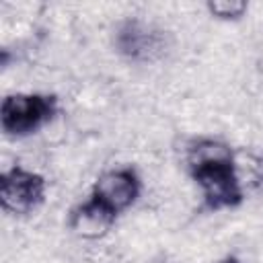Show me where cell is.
<instances>
[{
    "mask_svg": "<svg viewBox=\"0 0 263 263\" xmlns=\"http://www.w3.org/2000/svg\"><path fill=\"white\" fill-rule=\"evenodd\" d=\"M185 162L189 177L201 191L203 210H232L245 201L236 156L228 142L208 136L195 138L187 144Z\"/></svg>",
    "mask_w": 263,
    "mask_h": 263,
    "instance_id": "6da1fadb",
    "label": "cell"
},
{
    "mask_svg": "<svg viewBox=\"0 0 263 263\" xmlns=\"http://www.w3.org/2000/svg\"><path fill=\"white\" fill-rule=\"evenodd\" d=\"M60 113V99L51 92H12L0 105V125L8 138H27L51 123Z\"/></svg>",
    "mask_w": 263,
    "mask_h": 263,
    "instance_id": "7a4b0ae2",
    "label": "cell"
},
{
    "mask_svg": "<svg viewBox=\"0 0 263 263\" xmlns=\"http://www.w3.org/2000/svg\"><path fill=\"white\" fill-rule=\"evenodd\" d=\"M115 51L134 64H154L171 49V35L156 23L142 18H123L113 31Z\"/></svg>",
    "mask_w": 263,
    "mask_h": 263,
    "instance_id": "3957f363",
    "label": "cell"
},
{
    "mask_svg": "<svg viewBox=\"0 0 263 263\" xmlns=\"http://www.w3.org/2000/svg\"><path fill=\"white\" fill-rule=\"evenodd\" d=\"M45 177L21 164H14L0 175V205L10 216L23 218L33 214L45 201Z\"/></svg>",
    "mask_w": 263,
    "mask_h": 263,
    "instance_id": "277c9868",
    "label": "cell"
},
{
    "mask_svg": "<svg viewBox=\"0 0 263 263\" xmlns=\"http://www.w3.org/2000/svg\"><path fill=\"white\" fill-rule=\"evenodd\" d=\"M142 193V177L136 166H117L101 173L92 183L90 195L105 203L115 214L129 210Z\"/></svg>",
    "mask_w": 263,
    "mask_h": 263,
    "instance_id": "5b68a950",
    "label": "cell"
},
{
    "mask_svg": "<svg viewBox=\"0 0 263 263\" xmlns=\"http://www.w3.org/2000/svg\"><path fill=\"white\" fill-rule=\"evenodd\" d=\"M117 218L119 214H115L113 210H109L105 203H101L90 195L86 201H80L70 210L66 224L74 236L82 240H99L113 230Z\"/></svg>",
    "mask_w": 263,
    "mask_h": 263,
    "instance_id": "8992f818",
    "label": "cell"
},
{
    "mask_svg": "<svg viewBox=\"0 0 263 263\" xmlns=\"http://www.w3.org/2000/svg\"><path fill=\"white\" fill-rule=\"evenodd\" d=\"M205 8L218 21H238L249 10V2H245V0H210L205 4Z\"/></svg>",
    "mask_w": 263,
    "mask_h": 263,
    "instance_id": "52a82bcc",
    "label": "cell"
},
{
    "mask_svg": "<svg viewBox=\"0 0 263 263\" xmlns=\"http://www.w3.org/2000/svg\"><path fill=\"white\" fill-rule=\"evenodd\" d=\"M214 263H242V261L238 257H234V255H226V257H222V259H218Z\"/></svg>",
    "mask_w": 263,
    "mask_h": 263,
    "instance_id": "ba28073f",
    "label": "cell"
}]
</instances>
